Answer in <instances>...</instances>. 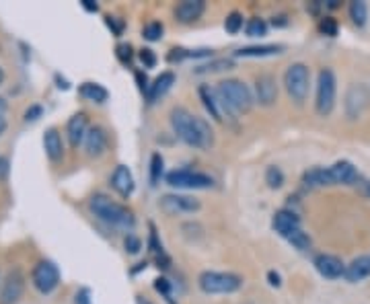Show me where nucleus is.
<instances>
[{
    "label": "nucleus",
    "mask_w": 370,
    "mask_h": 304,
    "mask_svg": "<svg viewBox=\"0 0 370 304\" xmlns=\"http://www.w3.org/2000/svg\"><path fill=\"white\" fill-rule=\"evenodd\" d=\"M171 127L177 134V138L193 148H210L214 144V132L210 123L193 114H189L185 107H173L169 114Z\"/></svg>",
    "instance_id": "f257e3e1"
},
{
    "label": "nucleus",
    "mask_w": 370,
    "mask_h": 304,
    "mask_svg": "<svg viewBox=\"0 0 370 304\" xmlns=\"http://www.w3.org/2000/svg\"><path fill=\"white\" fill-rule=\"evenodd\" d=\"M216 95L224 118H237L241 114H249L255 101L251 89L239 78L220 80L216 84Z\"/></svg>",
    "instance_id": "f03ea898"
},
{
    "label": "nucleus",
    "mask_w": 370,
    "mask_h": 304,
    "mask_svg": "<svg viewBox=\"0 0 370 304\" xmlns=\"http://www.w3.org/2000/svg\"><path fill=\"white\" fill-rule=\"evenodd\" d=\"M91 212L105 224L114 226V229H122V231H130L134 226V214L127 206H123L120 202L112 199L105 193H95L89 202Z\"/></svg>",
    "instance_id": "7ed1b4c3"
},
{
    "label": "nucleus",
    "mask_w": 370,
    "mask_h": 304,
    "mask_svg": "<svg viewBox=\"0 0 370 304\" xmlns=\"http://www.w3.org/2000/svg\"><path fill=\"white\" fill-rule=\"evenodd\" d=\"M197 286L206 294H233L243 286V278L229 271H202Z\"/></svg>",
    "instance_id": "20e7f679"
},
{
    "label": "nucleus",
    "mask_w": 370,
    "mask_h": 304,
    "mask_svg": "<svg viewBox=\"0 0 370 304\" xmlns=\"http://www.w3.org/2000/svg\"><path fill=\"white\" fill-rule=\"evenodd\" d=\"M284 87H286L288 97L297 105H303L307 101L308 89H310V70L307 64L303 62L290 64L284 72Z\"/></svg>",
    "instance_id": "39448f33"
},
{
    "label": "nucleus",
    "mask_w": 370,
    "mask_h": 304,
    "mask_svg": "<svg viewBox=\"0 0 370 304\" xmlns=\"http://www.w3.org/2000/svg\"><path fill=\"white\" fill-rule=\"evenodd\" d=\"M337 95V80L331 68H323L317 76V95H315V109L321 118L331 116L335 107Z\"/></svg>",
    "instance_id": "423d86ee"
},
{
    "label": "nucleus",
    "mask_w": 370,
    "mask_h": 304,
    "mask_svg": "<svg viewBox=\"0 0 370 304\" xmlns=\"http://www.w3.org/2000/svg\"><path fill=\"white\" fill-rule=\"evenodd\" d=\"M31 284L39 294H52L60 284V269L54 261L42 259L31 269Z\"/></svg>",
    "instance_id": "0eeeda50"
},
{
    "label": "nucleus",
    "mask_w": 370,
    "mask_h": 304,
    "mask_svg": "<svg viewBox=\"0 0 370 304\" xmlns=\"http://www.w3.org/2000/svg\"><path fill=\"white\" fill-rule=\"evenodd\" d=\"M370 105V91L364 82H354L346 91L344 109L348 120H360Z\"/></svg>",
    "instance_id": "6e6552de"
},
{
    "label": "nucleus",
    "mask_w": 370,
    "mask_h": 304,
    "mask_svg": "<svg viewBox=\"0 0 370 304\" xmlns=\"http://www.w3.org/2000/svg\"><path fill=\"white\" fill-rule=\"evenodd\" d=\"M167 185L177 187V189H208L214 185V179L206 173H197L191 169H175L169 171L165 177Z\"/></svg>",
    "instance_id": "1a4fd4ad"
},
{
    "label": "nucleus",
    "mask_w": 370,
    "mask_h": 304,
    "mask_svg": "<svg viewBox=\"0 0 370 304\" xmlns=\"http://www.w3.org/2000/svg\"><path fill=\"white\" fill-rule=\"evenodd\" d=\"M25 274L21 267H12L4 280H2V288H0V304H17L23 294H25Z\"/></svg>",
    "instance_id": "9d476101"
},
{
    "label": "nucleus",
    "mask_w": 370,
    "mask_h": 304,
    "mask_svg": "<svg viewBox=\"0 0 370 304\" xmlns=\"http://www.w3.org/2000/svg\"><path fill=\"white\" fill-rule=\"evenodd\" d=\"M202 208L200 199L195 197H189V195H165L161 199V210L169 216H175V214H193Z\"/></svg>",
    "instance_id": "9b49d317"
},
{
    "label": "nucleus",
    "mask_w": 370,
    "mask_h": 304,
    "mask_svg": "<svg viewBox=\"0 0 370 304\" xmlns=\"http://www.w3.org/2000/svg\"><path fill=\"white\" fill-rule=\"evenodd\" d=\"M278 99V82L272 74H259L255 78V101L263 107H272Z\"/></svg>",
    "instance_id": "f8f14e48"
},
{
    "label": "nucleus",
    "mask_w": 370,
    "mask_h": 304,
    "mask_svg": "<svg viewBox=\"0 0 370 304\" xmlns=\"http://www.w3.org/2000/svg\"><path fill=\"white\" fill-rule=\"evenodd\" d=\"M82 146H85L87 157H91V159H99V157L105 154V150H107V146H109V138H107V134H105L103 127H99V125H91L89 132H87V136H85Z\"/></svg>",
    "instance_id": "ddd939ff"
},
{
    "label": "nucleus",
    "mask_w": 370,
    "mask_h": 304,
    "mask_svg": "<svg viewBox=\"0 0 370 304\" xmlns=\"http://www.w3.org/2000/svg\"><path fill=\"white\" fill-rule=\"evenodd\" d=\"M312 263H315V269H317L323 278H327V280H337V278H342V276L346 274L344 261H342L340 257H335V255H329V253L317 255Z\"/></svg>",
    "instance_id": "4468645a"
},
{
    "label": "nucleus",
    "mask_w": 370,
    "mask_h": 304,
    "mask_svg": "<svg viewBox=\"0 0 370 304\" xmlns=\"http://www.w3.org/2000/svg\"><path fill=\"white\" fill-rule=\"evenodd\" d=\"M327 171H329L331 185H358L360 183V175L350 161H337L335 165L327 167Z\"/></svg>",
    "instance_id": "2eb2a0df"
},
{
    "label": "nucleus",
    "mask_w": 370,
    "mask_h": 304,
    "mask_svg": "<svg viewBox=\"0 0 370 304\" xmlns=\"http://www.w3.org/2000/svg\"><path fill=\"white\" fill-rule=\"evenodd\" d=\"M272 229L282 237V239H286L288 235H292L294 231H299L301 229V218H299V214L294 212V210H278L276 214H274V218H272Z\"/></svg>",
    "instance_id": "dca6fc26"
},
{
    "label": "nucleus",
    "mask_w": 370,
    "mask_h": 304,
    "mask_svg": "<svg viewBox=\"0 0 370 304\" xmlns=\"http://www.w3.org/2000/svg\"><path fill=\"white\" fill-rule=\"evenodd\" d=\"M89 118H87V114H74L68 123H66V136H68V142H70V146L72 148H78L82 142H85V136H87V132H89Z\"/></svg>",
    "instance_id": "f3484780"
},
{
    "label": "nucleus",
    "mask_w": 370,
    "mask_h": 304,
    "mask_svg": "<svg viewBox=\"0 0 370 304\" xmlns=\"http://www.w3.org/2000/svg\"><path fill=\"white\" fill-rule=\"evenodd\" d=\"M44 150L50 163H60L64 161V140L58 127H48L44 134Z\"/></svg>",
    "instance_id": "a211bd4d"
},
{
    "label": "nucleus",
    "mask_w": 370,
    "mask_h": 304,
    "mask_svg": "<svg viewBox=\"0 0 370 304\" xmlns=\"http://www.w3.org/2000/svg\"><path fill=\"white\" fill-rule=\"evenodd\" d=\"M109 183H112V187L122 195L123 199H127V197L134 193V187H136L134 175H132V171H130L125 165H118V167H116V171H114Z\"/></svg>",
    "instance_id": "6ab92c4d"
},
{
    "label": "nucleus",
    "mask_w": 370,
    "mask_h": 304,
    "mask_svg": "<svg viewBox=\"0 0 370 304\" xmlns=\"http://www.w3.org/2000/svg\"><path fill=\"white\" fill-rule=\"evenodd\" d=\"M206 10V2L204 0H184L175 6V19L179 23H195Z\"/></svg>",
    "instance_id": "aec40b11"
},
{
    "label": "nucleus",
    "mask_w": 370,
    "mask_h": 304,
    "mask_svg": "<svg viewBox=\"0 0 370 304\" xmlns=\"http://www.w3.org/2000/svg\"><path fill=\"white\" fill-rule=\"evenodd\" d=\"M344 278H346L350 284H358V282L370 278V255H360V257L352 259V261L346 265Z\"/></svg>",
    "instance_id": "412c9836"
},
{
    "label": "nucleus",
    "mask_w": 370,
    "mask_h": 304,
    "mask_svg": "<svg viewBox=\"0 0 370 304\" xmlns=\"http://www.w3.org/2000/svg\"><path fill=\"white\" fill-rule=\"evenodd\" d=\"M173 84H175V74H173L171 70H167V72H163L161 76H157L155 82H152L150 89H148V95H146L148 103H157L161 97H165V95L171 91Z\"/></svg>",
    "instance_id": "4be33fe9"
},
{
    "label": "nucleus",
    "mask_w": 370,
    "mask_h": 304,
    "mask_svg": "<svg viewBox=\"0 0 370 304\" xmlns=\"http://www.w3.org/2000/svg\"><path fill=\"white\" fill-rule=\"evenodd\" d=\"M200 99H202L206 111L210 114V118H212L214 122H222V120H224L222 109H220V103H218L216 89H210V84H202V87H200Z\"/></svg>",
    "instance_id": "5701e85b"
},
{
    "label": "nucleus",
    "mask_w": 370,
    "mask_h": 304,
    "mask_svg": "<svg viewBox=\"0 0 370 304\" xmlns=\"http://www.w3.org/2000/svg\"><path fill=\"white\" fill-rule=\"evenodd\" d=\"M78 93H80V97H85L87 101H93V103H105L109 99V91L99 82H82L78 87Z\"/></svg>",
    "instance_id": "b1692460"
},
{
    "label": "nucleus",
    "mask_w": 370,
    "mask_h": 304,
    "mask_svg": "<svg viewBox=\"0 0 370 304\" xmlns=\"http://www.w3.org/2000/svg\"><path fill=\"white\" fill-rule=\"evenodd\" d=\"M282 50H284L282 46H274V44H270V46H247V48L237 50L235 56H239V58H265V56H276Z\"/></svg>",
    "instance_id": "393cba45"
},
{
    "label": "nucleus",
    "mask_w": 370,
    "mask_h": 304,
    "mask_svg": "<svg viewBox=\"0 0 370 304\" xmlns=\"http://www.w3.org/2000/svg\"><path fill=\"white\" fill-rule=\"evenodd\" d=\"M303 183H305V187H308V189L331 185V181H329V171L323 169V167H315V169H310V171H307L303 175Z\"/></svg>",
    "instance_id": "a878e982"
},
{
    "label": "nucleus",
    "mask_w": 370,
    "mask_h": 304,
    "mask_svg": "<svg viewBox=\"0 0 370 304\" xmlns=\"http://www.w3.org/2000/svg\"><path fill=\"white\" fill-rule=\"evenodd\" d=\"M348 12H350V19H352L354 25H358V27H364V25H367V21H369V4H367L364 0H354V2H350Z\"/></svg>",
    "instance_id": "bb28decb"
},
{
    "label": "nucleus",
    "mask_w": 370,
    "mask_h": 304,
    "mask_svg": "<svg viewBox=\"0 0 370 304\" xmlns=\"http://www.w3.org/2000/svg\"><path fill=\"white\" fill-rule=\"evenodd\" d=\"M247 37H265L267 35V23L259 17H253L245 23Z\"/></svg>",
    "instance_id": "cd10ccee"
},
{
    "label": "nucleus",
    "mask_w": 370,
    "mask_h": 304,
    "mask_svg": "<svg viewBox=\"0 0 370 304\" xmlns=\"http://www.w3.org/2000/svg\"><path fill=\"white\" fill-rule=\"evenodd\" d=\"M265 183H267L270 189H280V187L284 185V173H282V169L276 167V165L267 167V169H265Z\"/></svg>",
    "instance_id": "c85d7f7f"
},
{
    "label": "nucleus",
    "mask_w": 370,
    "mask_h": 304,
    "mask_svg": "<svg viewBox=\"0 0 370 304\" xmlns=\"http://www.w3.org/2000/svg\"><path fill=\"white\" fill-rule=\"evenodd\" d=\"M231 68H233V60L218 58V60L210 62V64L197 66V68H195V72H197V74H206V72H220V70H231Z\"/></svg>",
    "instance_id": "c756f323"
},
{
    "label": "nucleus",
    "mask_w": 370,
    "mask_h": 304,
    "mask_svg": "<svg viewBox=\"0 0 370 304\" xmlns=\"http://www.w3.org/2000/svg\"><path fill=\"white\" fill-rule=\"evenodd\" d=\"M163 165H165V161H163L161 152H155L150 157V185H157V183L161 181V177H163Z\"/></svg>",
    "instance_id": "7c9ffc66"
},
{
    "label": "nucleus",
    "mask_w": 370,
    "mask_h": 304,
    "mask_svg": "<svg viewBox=\"0 0 370 304\" xmlns=\"http://www.w3.org/2000/svg\"><path fill=\"white\" fill-rule=\"evenodd\" d=\"M224 29H227V33L237 35V33L243 29V15H241L239 10H233V12L224 19Z\"/></svg>",
    "instance_id": "2f4dec72"
},
{
    "label": "nucleus",
    "mask_w": 370,
    "mask_h": 304,
    "mask_svg": "<svg viewBox=\"0 0 370 304\" xmlns=\"http://www.w3.org/2000/svg\"><path fill=\"white\" fill-rule=\"evenodd\" d=\"M286 241L292 244V247H297L299 251H307V249H310V237H308L303 229H299V231H294L292 235H288Z\"/></svg>",
    "instance_id": "473e14b6"
},
{
    "label": "nucleus",
    "mask_w": 370,
    "mask_h": 304,
    "mask_svg": "<svg viewBox=\"0 0 370 304\" xmlns=\"http://www.w3.org/2000/svg\"><path fill=\"white\" fill-rule=\"evenodd\" d=\"M163 31H165L163 23H161V21H152V23H148V25L142 29V35H144V39H148V42H159V39L163 37Z\"/></svg>",
    "instance_id": "72a5a7b5"
},
{
    "label": "nucleus",
    "mask_w": 370,
    "mask_h": 304,
    "mask_svg": "<svg viewBox=\"0 0 370 304\" xmlns=\"http://www.w3.org/2000/svg\"><path fill=\"white\" fill-rule=\"evenodd\" d=\"M319 31L327 37H335L337 35V21L333 17H323L319 21Z\"/></svg>",
    "instance_id": "f704fd0d"
},
{
    "label": "nucleus",
    "mask_w": 370,
    "mask_h": 304,
    "mask_svg": "<svg viewBox=\"0 0 370 304\" xmlns=\"http://www.w3.org/2000/svg\"><path fill=\"white\" fill-rule=\"evenodd\" d=\"M116 58H118L120 64H123V66L132 64V60H134V50H132V46H130V44H120V46L116 48Z\"/></svg>",
    "instance_id": "c9c22d12"
},
{
    "label": "nucleus",
    "mask_w": 370,
    "mask_h": 304,
    "mask_svg": "<svg viewBox=\"0 0 370 304\" xmlns=\"http://www.w3.org/2000/svg\"><path fill=\"white\" fill-rule=\"evenodd\" d=\"M123 249H125V253L136 255V253H140V249H142V241H140L136 235H127V237L123 239Z\"/></svg>",
    "instance_id": "e433bc0d"
},
{
    "label": "nucleus",
    "mask_w": 370,
    "mask_h": 304,
    "mask_svg": "<svg viewBox=\"0 0 370 304\" xmlns=\"http://www.w3.org/2000/svg\"><path fill=\"white\" fill-rule=\"evenodd\" d=\"M138 56H140V62L144 64V68H155L157 66V54L150 48H142L138 52Z\"/></svg>",
    "instance_id": "4c0bfd02"
},
{
    "label": "nucleus",
    "mask_w": 370,
    "mask_h": 304,
    "mask_svg": "<svg viewBox=\"0 0 370 304\" xmlns=\"http://www.w3.org/2000/svg\"><path fill=\"white\" fill-rule=\"evenodd\" d=\"M155 290L157 292H161L169 303H171V282L169 280H165V278H159V280H155Z\"/></svg>",
    "instance_id": "58836bf2"
},
{
    "label": "nucleus",
    "mask_w": 370,
    "mask_h": 304,
    "mask_svg": "<svg viewBox=\"0 0 370 304\" xmlns=\"http://www.w3.org/2000/svg\"><path fill=\"white\" fill-rule=\"evenodd\" d=\"M44 116V107L42 105H29L27 109H25V122H37L39 118Z\"/></svg>",
    "instance_id": "ea45409f"
},
{
    "label": "nucleus",
    "mask_w": 370,
    "mask_h": 304,
    "mask_svg": "<svg viewBox=\"0 0 370 304\" xmlns=\"http://www.w3.org/2000/svg\"><path fill=\"white\" fill-rule=\"evenodd\" d=\"M74 304H93V298H91V290L89 288H78L74 292Z\"/></svg>",
    "instance_id": "a19ab883"
},
{
    "label": "nucleus",
    "mask_w": 370,
    "mask_h": 304,
    "mask_svg": "<svg viewBox=\"0 0 370 304\" xmlns=\"http://www.w3.org/2000/svg\"><path fill=\"white\" fill-rule=\"evenodd\" d=\"M105 23H107V27L114 31V35H122L123 21H120L118 17H112V15H107V17H105Z\"/></svg>",
    "instance_id": "79ce46f5"
},
{
    "label": "nucleus",
    "mask_w": 370,
    "mask_h": 304,
    "mask_svg": "<svg viewBox=\"0 0 370 304\" xmlns=\"http://www.w3.org/2000/svg\"><path fill=\"white\" fill-rule=\"evenodd\" d=\"M10 173V161L6 157H0V181H6Z\"/></svg>",
    "instance_id": "37998d69"
},
{
    "label": "nucleus",
    "mask_w": 370,
    "mask_h": 304,
    "mask_svg": "<svg viewBox=\"0 0 370 304\" xmlns=\"http://www.w3.org/2000/svg\"><path fill=\"white\" fill-rule=\"evenodd\" d=\"M267 282H270V286H274V288H280V286H282V278H280V274L274 271V269L267 271Z\"/></svg>",
    "instance_id": "c03bdc74"
},
{
    "label": "nucleus",
    "mask_w": 370,
    "mask_h": 304,
    "mask_svg": "<svg viewBox=\"0 0 370 304\" xmlns=\"http://www.w3.org/2000/svg\"><path fill=\"white\" fill-rule=\"evenodd\" d=\"M80 6L87 10V12H97L99 10V4L95 0H80Z\"/></svg>",
    "instance_id": "a18cd8bd"
},
{
    "label": "nucleus",
    "mask_w": 370,
    "mask_h": 304,
    "mask_svg": "<svg viewBox=\"0 0 370 304\" xmlns=\"http://www.w3.org/2000/svg\"><path fill=\"white\" fill-rule=\"evenodd\" d=\"M56 82H58V89H62V91H68V89H70L68 80H66V78H60V74H56Z\"/></svg>",
    "instance_id": "49530a36"
},
{
    "label": "nucleus",
    "mask_w": 370,
    "mask_h": 304,
    "mask_svg": "<svg viewBox=\"0 0 370 304\" xmlns=\"http://www.w3.org/2000/svg\"><path fill=\"white\" fill-rule=\"evenodd\" d=\"M6 109H8V103H6V99H4V97H0V118L6 114Z\"/></svg>",
    "instance_id": "de8ad7c7"
},
{
    "label": "nucleus",
    "mask_w": 370,
    "mask_h": 304,
    "mask_svg": "<svg viewBox=\"0 0 370 304\" xmlns=\"http://www.w3.org/2000/svg\"><path fill=\"white\" fill-rule=\"evenodd\" d=\"M6 127H8V123H6V120L4 118H0V136L6 132Z\"/></svg>",
    "instance_id": "09e8293b"
},
{
    "label": "nucleus",
    "mask_w": 370,
    "mask_h": 304,
    "mask_svg": "<svg viewBox=\"0 0 370 304\" xmlns=\"http://www.w3.org/2000/svg\"><path fill=\"white\" fill-rule=\"evenodd\" d=\"M136 304H152L148 298H144V296H136Z\"/></svg>",
    "instance_id": "8fccbe9b"
},
{
    "label": "nucleus",
    "mask_w": 370,
    "mask_h": 304,
    "mask_svg": "<svg viewBox=\"0 0 370 304\" xmlns=\"http://www.w3.org/2000/svg\"><path fill=\"white\" fill-rule=\"evenodd\" d=\"M4 78H6V74H4V70H2V66H0V87H2Z\"/></svg>",
    "instance_id": "3c124183"
}]
</instances>
